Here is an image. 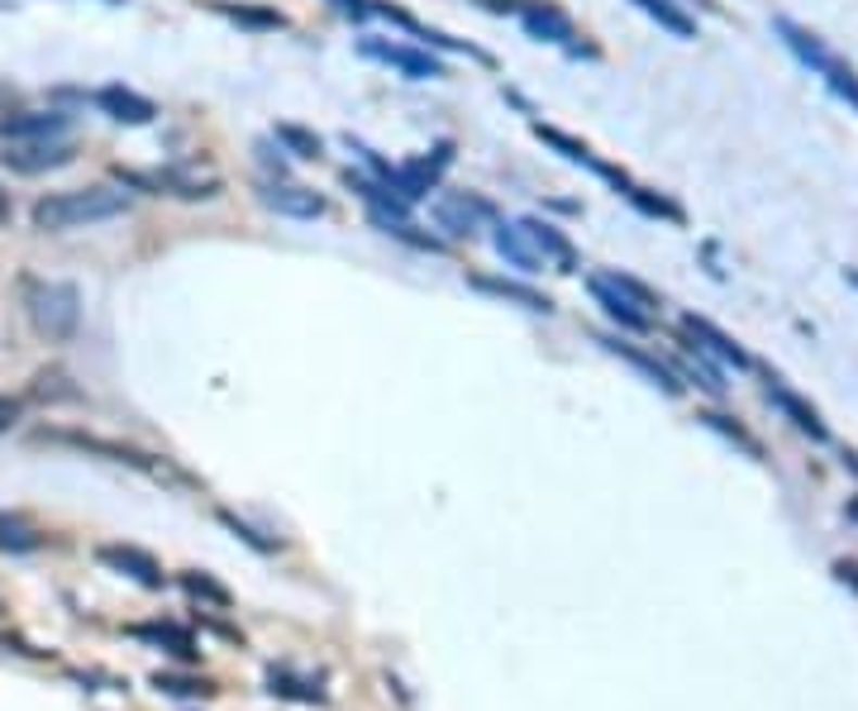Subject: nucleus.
Wrapping results in <instances>:
<instances>
[{
	"instance_id": "nucleus-4",
	"label": "nucleus",
	"mask_w": 858,
	"mask_h": 711,
	"mask_svg": "<svg viewBox=\"0 0 858 711\" xmlns=\"http://www.w3.org/2000/svg\"><path fill=\"white\" fill-rule=\"evenodd\" d=\"M430 215H434V225H439L444 234L463 239V234H477L497 211H491V201L473 196V191H439V196H434V206H430Z\"/></svg>"
},
{
	"instance_id": "nucleus-7",
	"label": "nucleus",
	"mask_w": 858,
	"mask_h": 711,
	"mask_svg": "<svg viewBox=\"0 0 858 711\" xmlns=\"http://www.w3.org/2000/svg\"><path fill=\"white\" fill-rule=\"evenodd\" d=\"M587 287H591V296H597V306L606 310L611 320H620V330H649V325H654V316H649L644 306H635V301L625 296L606 272H591V277H587Z\"/></svg>"
},
{
	"instance_id": "nucleus-24",
	"label": "nucleus",
	"mask_w": 858,
	"mask_h": 711,
	"mask_svg": "<svg viewBox=\"0 0 858 711\" xmlns=\"http://www.w3.org/2000/svg\"><path fill=\"white\" fill-rule=\"evenodd\" d=\"M220 15L239 20V24H253V29H282V15L277 10H253V5H225V0H210Z\"/></svg>"
},
{
	"instance_id": "nucleus-12",
	"label": "nucleus",
	"mask_w": 858,
	"mask_h": 711,
	"mask_svg": "<svg viewBox=\"0 0 858 711\" xmlns=\"http://www.w3.org/2000/svg\"><path fill=\"white\" fill-rule=\"evenodd\" d=\"M262 206L277 211V215H296V220H316V215H324V201L310 187H296V182H268L262 187Z\"/></svg>"
},
{
	"instance_id": "nucleus-5",
	"label": "nucleus",
	"mask_w": 858,
	"mask_h": 711,
	"mask_svg": "<svg viewBox=\"0 0 858 711\" xmlns=\"http://www.w3.org/2000/svg\"><path fill=\"white\" fill-rule=\"evenodd\" d=\"M362 58H372V63H386L396 72H406L410 81H434L444 77V63L439 58H430L425 48H410V43H386V39H362L358 43Z\"/></svg>"
},
{
	"instance_id": "nucleus-3",
	"label": "nucleus",
	"mask_w": 858,
	"mask_h": 711,
	"mask_svg": "<svg viewBox=\"0 0 858 711\" xmlns=\"http://www.w3.org/2000/svg\"><path fill=\"white\" fill-rule=\"evenodd\" d=\"M778 34H782V39H787V48H792V53H796V58H802V63H806V67H811V72H820V77H825V81H830V87H835V91L844 96V101H849V105H854V111H858V72H854L849 63H844V58H840V53H830V48H825V43H820V39H816V34H806V29H796V24H792V20H778Z\"/></svg>"
},
{
	"instance_id": "nucleus-19",
	"label": "nucleus",
	"mask_w": 858,
	"mask_h": 711,
	"mask_svg": "<svg viewBox=\"0 0 858 711\" xmlns=\"http://www.w3.org/2000/svg\"><path fill=\"white\" fill-rule=\"evenodd\" d=\"M606 348H611V354H620V358H625V364H635V368H639V372H644V378H649V382H658V388H663V392H673V396H678V392H682V382H678V372H673L668 364H658V358H649V354H644V348H630V344H620V340H615V344H606Z\"/></svg>"
},
{
	"instance_id": "nucleus-6",
	"label": "nucleus",
	"mask_w": 858,
	"mask_h": 711,
	"mask_svg": "<svg viewBox=\"0 0 858 711\" xmlns=\"http://www.w3.org/2000/svg\"><path fill=\"white\" fill-rule=\"evenodd\" d=\"M0 158H5L10 173L34 177V173H48V167L72 163V143H63V139H24V143H10Z\"/></svg>"
},
{
	"instance_id": "nucleus-26",
	"label": "nucleus",
	"mask_w": 858,
	"mask_h": 711,
	"mask_svg": "<svg viewBox=\"0 0 858 711\" xmlns=\"http://www.w3.org/2000/svg\"><path fill=\"white\" fill-rule=\"evenodd\" d=\"M20 411H24V402L20 396H0V430H10L20 420Z\"/></svg>"
},
{
	"instance_id": "nucleus-14",
	"label": "nucleus",
	"mask_w": 858,
	"mask_h": 711,
	"mask_svg": "<svg viewBox=\"0 0 858 711\" xmlns=\"http://www.w3.org/2000/svg\"><path fill=\"white\" fill-rule=\"evenodd\" d=\"M520 230L529 234V244L539 249V258L549 263V268H559V272H573L577 268V253H573V244L553 230V225H543V220H520Z\"/></svg>"
},
{
	"instance_id": "nucleus-18",
	"label": "nucleus",
	"mask_w": 858,
	"mask_h": 711,
	"mask_svg": "<svg viewBox=\"0 0 858 711\" xmlns=\"http://www.w3.org/2000/svg\"><path fill=\"white\" fill-rule=\"evenodd\" d=\"M525 29H529V39H549V43H567V39H577V34H573V20H567L563 10H553V5H535V10H525Z\"/></svg>"
},
{
	"instance_id": "nucleus-21",
	"label": "nucleus",
	"mask_w": 858,
	"mask_h": 711,
	"mask_svg": "<svg viewBox=\"0 0 858 711\" xmlns=\"http://www.w3.org/2000/svg\"><path fill=\"white\" fill-rule=\"evenodd\" d=\"M43 545V530L39 525H29L24 516H15V511H0V549H10V554H29V549H39Z\"/></svg>"
},
{
	"instance_id": "nucleus-23",
	"label": "nucleus",
	"mask_w": 858,
	"mask_h": 711,
	"mask_svg": "<svg viewBox=\"0 0 858 711\" xmlns=\"http://www.w3.org/2000/svg\"><path fill=\"white\" fill-rule=\"evenodd\" d=\"M277 143H282L286 153H296V158H320L324 153L316 129H300V125H277Z\"/></svg>"
},
{
	"instance_id": "nucleus-13",
	"label": "nucleus",
	"mask_w": 858,
	"mask_h": 711,
	"mask_svg": "<svg viewBox=\"0 0 858 711\" xmlns=\"http://www.w3.org/2000/svg\"><path fill=\"white\" fill-rule=\"evenodd\" d=\"M95 105L111 119H119V125H149V119L158 115V105H153L149 96H139L129 87H101L95 91Z\"/></svg>"
},
{
	"instance_id": "nucleus-29",
	"label": "nucleus",
	"mask_w": 858,
	"mask_h": 711,
	"mask_svg": "<svg viewBox=\"0 0 858 711\" xmlns=\"http://www.w3.org/2000/svg\"><path fill=\"white\" fill-rule=\"evenodd\" d=\"M849 511H854V521H858V501H854V506H849Z\"/></svg>"
},
{
	"instance_id": "nucleus-22",
	"label": "nucleus",
	"mask_w": 858,
	"mask_h": 711,
	"mask_svg": "<svg viewBox=\"0 0 858 711\" xmlns=\"http://www.w3.org/2000/svg\"><path fill=\"white\" fill-rule=\"evenodd\" d=\"M639 10H644L649 20H658V29H668V34H678V39H692L696 34V24H692V15H682L673 0H635Z\"/></svg>"
},
{
	"instance_id": "nucleus-20",
	"label": "nucleus",
	"mask_w": 858,
	"mask_h": 711,
	"mask_svg": "<svg viewBox=\"0 0 858 711\" xmlns=\"http://www.w3.org/2000/svg\"><path fill=\"white\" fill-rule=\"evenodd\" d=\"M473 287H477V292H491V296H501V301H520V306H525V310H553V301H549V296H539L535 287L505 282V277H473Z\"/></svg>"
},
{
	"instance_id": "nucleus-27",
	"label": "nucleus",
	"mask_w": 858,
	"mask_h": 711,
	"mask_svg": "<svg viewBox=\"0 0 858 711\" xmlns=\"http://www.w3.org/2000/svg\"><path fill=\"white\" fill-rule=\"evenodd\" d=\"M334 5L344 10V15H354V20H362V15H372V0H334Z\"/></svg>"
},
{
	"instance_id": "nucleus-10",
	"label": "nucleus",
	"mask_w": 858,
	"mask_h": 711,
	"mask_svg": "<svg viewBox=\"0 0 858 711\" xmlns=\"http://www.w3.org/2000/svg\"><path fill=\"white\" fill-rule=\"evenodd\" d=\"M535 135H539L543 143H549V149H559V153H563V158H567V163H582V167H591V173H597V177H606V182H615V187H625V191H630V182H625V173H620V167H611V163H601V158H597V153H591V149H587V143H577V139H567V135H563V129H553V125H535Z\"/></svg>"
},
{
	"instance_id": "nucleus-16",
	"label": "nucleus",
	"mask_w": 858,
	"mask_h": 711,
	"mask_svg": "<svg viewBox=\"0 0 858 711\" xmlns=\"http://www.w3.org/2000/svg\"><path fill=\"white\" fill-rule=\"evenodd\" d=\"M768 402L778 406V411L787 416L796 430H806V435H811V440H825V435H830V430H825V420L816 416V406H806L802 396H796V392H787L778 378H768Z\"/></svg>"
},
{
	"instance_id": "nucleus-2",
	"label": "nucleus",
	"mask_w": 858,
	"mask_h": 711,
	"mask_svg": "<svg viewBox=\"0 0 858 711\" xmlns=\"http://www.w3.org/2000/svg\"><path fill=\"white\" fill-rule=\"evenodd\" d=\"M24 306H29L34 330H39L43 340H53V344H67L72 334H77V325H81V296H77V287H72V282H29Z\"/></svg>"
},
{
	"instance_id": "nucleus-30",
	"label": "nucleus",
	"mask_w": 858,
	"mask_h": 711,
	"mask_svg": "<svg viewBox=\"0 0 858 711\" xmlns=\"http://www.w3.org/2000/svg\"><path fill=\"white\" fill-rule=\"evenodd\" d=\"M0 611H5V607H0Z\"/></svg>"
},
{
	"instance_id": "nucleus-15",
	"label": "nucleus",
	"mask_w": 858,
	"mask_h": 711,
	"mask_svg": "<svg viewBox=\"0 0 858 711\" xmlns=\"http://www.w3.org/2000/svg\"><path fill=\"white\" fill-rule=\"evenodd\" d=\"M101 563H111V569L129 573V577H135V583H143V587H163V569L153 563V554H143V549H135V545H105V549H101Z\"/></svg>"
},
{
	"instance_id": "nucleus-17",
	"label": "nucleus",
	"mask_w": 858,
	"mask_h": 711,
	"mask_svg": "<svg viewBox=\"0 0 858 711\" xmlns=\"http://www.w3.org/2000/svg\"><path fill=\"white\" fill-rule=\"evenodd\" d=\"M491 244H497V253L505 263H515L520 272H539V268H549V263L539 258V249L529 244V234L520 230V225H497V234H491Z\"/></svg>"
},
{
	"instance_id": "nucleus-9",
	"label": "nucleus",
	"mask_w": 858,
	"mask_h": 711,
	"mask_svg": "<svg viewBox=\"0 0 858 711\" xmlns=\"http://www.w3.org/2000/svg\"><path fill=\"white\" fill-rule=\"evenodd\" d=\"M119 177L139 191H153V196H215V182H201L191 173H125L119 167Z\"/></svg>"
},
{
	"instance_id": "nucleus-11",
	"label": "nucleus",
	"mask_w": 858,
	"mask_h": 711,
	"mask_svg": "<svg viewBox=\"0 0 858 711\" xmlns=\"http://www.w3.org/2000/svg\"><path fill=\"white\" fill-rule=\"evenodd\" d=\"M72 119L63 111H29V115H5L0 119V139L24 143V139H57L67 135Z\"/></svg>"
},
{
	"instance_id": "nucleus-25",
	"label": "nucleus",
	"mask_w": 858,
	"mask_h": 711,
	"mask_svg": "<svg viewBox=\"0 0 858 711\" xmlns=\"http://www.w3.org/2000/svg\"><path fill=\"white\" fill-rule=\"evenodd\" d=\"M606 277H611V282H615V287H620V292H625V296H630V301H635V306H644V310H649V316H654V306H658V296H654V292H649V287H644V282H635V277H625V272H606Z\"/></svg>"
},
{
	"instance_id": "nucleus-1",
	"label": "nucleus",
	"mask_w": 858,
	"mask_h": 711,
	"mask_svg": "<svg viewBox=\"0 0 858 711\" xmlns=\"http://www.w3.org/2000/svg\"><path fill=\"white\" fill-rule=\"evenodd\" d=\"M129 211L125 191L111 187H81V191H53L34 206V230L43 234H63V230H81V225H101Z\"/></svg>"
},
{
	"instance_id": "nucleus-28",
	"label": "nucleus",
	"mask_w": 858,
	"mask_h": 711,
	"mask_svg": "<svg viewBox=\"0 0 858 711\" xmlns=\"http://www.w3.org/2000/svg\"><path fill=\"white\" fill-rule=\"evenodd\" d=\"M5 211H10V201H5V191H0V220H5Z\"/></svg>"
},
{
	"instance_id": "nucleus-8",
	"label": "nucleus",
	"mask_w": 858,
	"mask_h": 711,
	"mask_svg": "<svg viewBox=\"0 0 858 711\" xmlns=\"http://www.w3.org/2000/svg\"><path fill=\"white\" fill-rule=\"evenodd\" d=\"M682 334L692 340V348L696 354H710V358H720V364H730V368H748V354L740 344L730 340V334H720L710 320H701V316H687L682 320Z\"/></svg>"
}]
</instances>
